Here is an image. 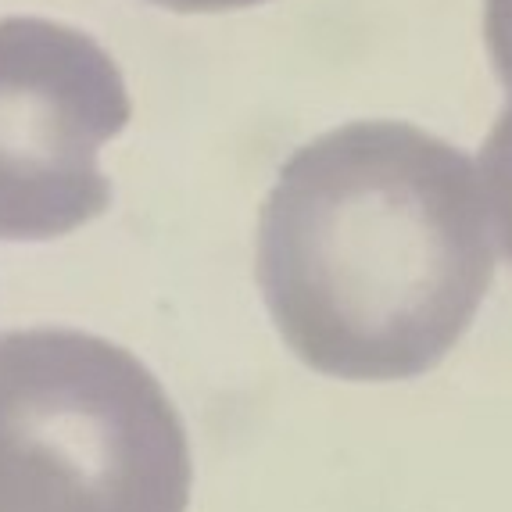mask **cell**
<instances>
[{"mask_svg": "<svg viewBox=\"0 0 512 512\" xmlns=\"http://www.w3.org/2000/svg\"><path fill=\"white\" fill-rule=\"evenodd\" d=\"M133 119L101 43L51 18L0 22V240H54L108 212L101 144Z\"/></svg>", "mask_w": 512, "mask_h": 512, "instance_id": "3957f363", "label": "cell"}, {"mask_svg": "<svg viewBox=\"0 0 512 512\" xmlns=\"http://www.w3.org/2000/svg\"><path fill=\"white\" fill-rule=\"evenodd\" d=\"M190 441L158 376L83 330L0 333V512H187Z\"/></svg>", "mask_w": 512, "mask_h": 512, "instance_id": "7a4b0ae2", "label": "cell"}, {"mask_svg": "<svg viewBox=\"0 0 512 512\" xmlns=\"http://www.w3.org/2000/svg\"><path fill=\"white\" fill-rule=\"evenodd\" d=\"M151 4H162L169 11H240V8H255V4H265V0H151Z\"/></svg>", "mask_w": 512, "mask_h": 512, "instance_id": "8992f818", "label": "cell"}, {"mask_svg": "<svg viewBox=\"0 0 512 512\" xmlns=\"http://www.w3.org/2000/svg\"><path fill=\"white\" fill-rule=\"evenodd\" d=\"M480 180L495 222L498 244L512 262V101L502 108L480 151Z\"/></svg>", "mask_w": 512, "mask_h": 512, "instance_id": "277c9868", "label": "cell"}, {"mask_svg": "<svg viewBox=\"0 0 512 512\" xmlns=\"http://www.w3.org/2000/svg\"><path fill=\"white\" fill-rule=\"evenodd\" d=\"M484 43L498 79L512 90V0H484Z\"/></svg>", "mask_w": 512, "mask_h": 512, "instance_id": "5b68a950", "label": "cell"}, {"mask_svg": "<svg viewBox=\"0 0 512 512\" xmlns=\"http://www.w3.org/2000/svg\"><path fill=\"white\" fill-rule=\"evenodd\" d=\"M255 276L287 348L337 380H412L462 341L495 280L470 154L412 122L337 126L283 162Z\"/></svg>", "mask_w": 512, "mask_h": 512, "instance_id": "6da1fadb", "label": "cell"}]
</instances>
